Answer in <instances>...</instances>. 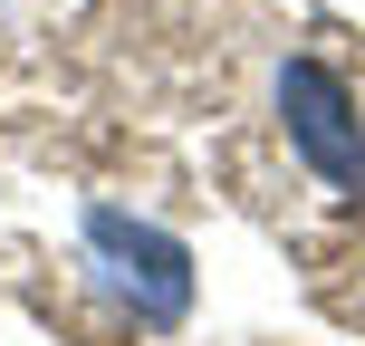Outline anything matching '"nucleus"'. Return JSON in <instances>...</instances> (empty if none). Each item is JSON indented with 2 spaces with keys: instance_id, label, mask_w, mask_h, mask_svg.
<instances>
[{
  "instance_id": "2",
  "label": "nucleus",
  "mask_w": 365,
  "mask_h": 346,
  "mask_svg": "<svg viewBox=\"0 0 365 346\" xmlns=\"http://www.w3.org/2000/svg\"><path fill=\"white\" fill-rule=\"evenodd\" d=\"M269 106H279L289 154L327 183V193H365V106H356V87L327 68V58L289 49L279 77H269Z\"/></svg>"
},
{
  "instance_id": "1",
  "label": "nucleus",
  "mask_w": 365,
  "mask_h": 346,
  "mask_svg": "<svg viewBox=\"0 0 365 346\" xmlns=\"http://www.w3.org/2000/svg\"><path fill=\"white\" fill-rule=\"evenodd\" d=\"M77 250H87V279L135 317V327H182L202 298V270H192V240L164 231V221L125 212V202H87L77 212Z\"/></svg>"
}]
</instances>
